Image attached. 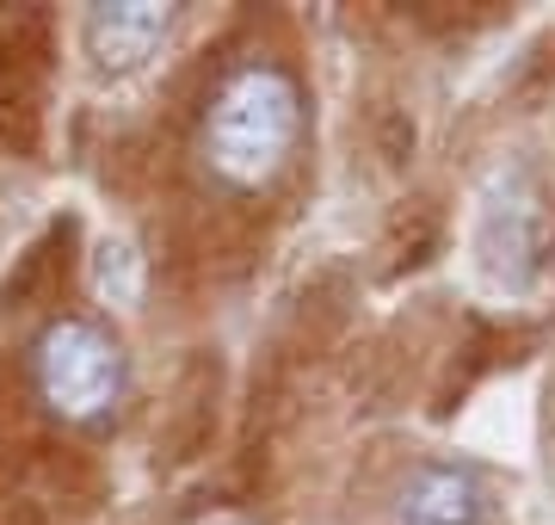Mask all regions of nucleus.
I'll return each mask as SVG.
<instances>
[{"mask_svg": "<svg viewBox=\"0 0 555 525\" xmlns=\"http://www.w3.org/2000/svg\"><path fill=\"white\" fill-rule=\"evenodd\" d=\"M167 31H173L167 7L130 0V7H93L87 25H80V43H87V56H93L100 75H130V68H142V62L155 56Z\"/></svg>", "mask_w": 555, "mask_h": 525, "instance_id": "nucleus-5", "label": "nucleus"}, {"mask_svg": "<svg viewBox=\"0 0 555 525\" xmlns=\"http://www.w3.org/2000/svg\"><path fill=\"white\" fill-rule=\"evenodd\" d=\"M192 525H254L247 513H204V520H192Z\"/></svg>", "mask_w": 555, "mask_h": 525, "instance_id": "nucleus-6", "label": "nucleus"}, {"mask_svg": "<svg viewBox=\"0 0 555 525\" xmlns=\"http://www.w3.org/2000/svg\"><path fill=\"white\" fill-rule=\"evenodd\" d=\"M476 247L488 279L518 291L543 272V247H550V199L537 192V180L525 167L494 174L488 199H481V222H476Z\"/></svg>", "mask_w": 555, "mask_h": 525, "instance_id": "nucleus-3", "label": "nucleus"}, {"mask_svg": "<svg viewBox=\"0 0 555 525\" xmlns=\"http://www.w3.org/2000/svg\"><path fill=\"white\" fill-rule=\"evenodd\" d=\"M297 142H302V87L284 62L254 56L222 75V87L204 105L198 155L229 192L272 185L291 167Z\"/></svg>", "mask_w": 555, "mask_h": 525, "instance_id": "nucleus-1", "label": "nucleus"}, {"mask_svg": "<svg viewBox=\"0 0 555 525\" xmlns=\"http://www.w3.org/2000/svg\"><path fill=\"white\" fill-rule=\"evenodd\" d=\"M31 384H38L43 408L62 421H100L124 396V353L105 328L62 316L31 346Z\"/></svg>", "mask_w": 555, "mask_h": 525, "instance_id": "nucleus-2", "label": "nucleus"}, {"mask_svg": "<svg viewBox=\"0 0 555 525\" xmlns=\"http://www.w3.org/2000/svg\"><path fill=\"white\" fill-rule=\"evenodd\" d=\"M488 520V483L476 464H414L396 495V525H481Z\"/></svg>", "mask_w": 555, "mask_h": 525, "instance_id": "nucleus-4", "label": "nucleus"}]
</instances>
